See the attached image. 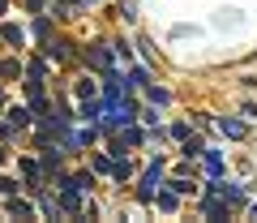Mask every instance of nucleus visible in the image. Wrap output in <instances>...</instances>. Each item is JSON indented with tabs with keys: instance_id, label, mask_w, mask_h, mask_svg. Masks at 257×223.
<instances>
[{
	"instance_id": "f257e3e1",
	"label": "nucleus",
	"mask_w": 257,
	"mask_h": 223,
	"mask_svg": "<svg viewBox=\"0 0 257 223\" xmlns=\"http://www.w3.org/2000/svg\"><path fill=\"white\" fill-rule=\"evenodd\" d=\"M223 133H227V138H244V125L240 121H223Z\"/></svg>"
}]
</instances>
